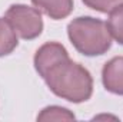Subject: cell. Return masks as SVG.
<instances>
[{
	"label": "cell",
	"mask_w": 123,
	"mask_h": 122,
	"mask_svg": "<svg viewBox=\"0 0 123 122\" xmlns=\"http://www.w3.org/2000/svg\"><path fill=\"white\" fill-rule=\"evenodd\" d=\"M102 82L106 91L115 95H123V56H116L105 63Z\"/></svg>",
	"instance_id": "5"
},
{
	"label": "cell",
	"mask_w": 123,
	"mask_h": 122,
	"mask_svg": "<svg viewBox=\"0 0 123 122\" xmlns=\"http://www.w3.org/2000/svg\"><path fill=\"white\" fill-rule=\"evenodd\" d=\"M106 25L110 32L112 39L123 45V4H120L119 7H116L109 13V19Z\"/></svg>",
	"instance_id": "8"
},
{
	"label": "cell",
	"mask_w": 123,
	"mask_h": 122,
	"mask_svg": "<svg viewBox=\"0 0 123 122\" xmlns=\"http://www.w3.org/2000/svg\"><path fill=\"white\" fill-rule=\"evenodd\" d=\"M4 19L10 23L16 34L22 39L31 40L42 34L43 32V19L39 9L26 4H12Z\"/></svg>",
	"instance_id": "3"
},
{
	"label": "cell",
	"mask_w": 123,
	"mask_h": 122,
	"mask_svg": "<svg viewBox=\"0 0 123 122\" xmlns=\"http://www.w3.org/2000/svg\"><path fill=\"white\" fill-rule=\"evenodd\" d=\"M87 7L100 13H110L116 7L123 4V0H82Z\"/></svg>",
	"instance_id": "10"
},
{
	"label": "cell",
	"mask_w": 123,
	"mask_h": 122,
	"mask_svg": "<svg viewBox=\"0 0 123 122\" xmlns=\"http://www.w3.org/2000/svg\"><path fill=\"white\" fill-rule=\"evenodd\" d=\"M67 36L74 49L85 56H100L112 46L107 25L90 16L73 19L67 26Z\"/></svg>",
	"instance_id": "2"
},
{
	"label": "cell",
	"mask_w": 123,
	"mask_h": 122,
	"mask_svg": "<svg viewBox=\"0 0 123 122\" xmlns=\"http://www.w3.org/2000/svg\"><path fill=\"white\" fill-rule=\"evenodd\" d=\"M19 45L17 34L6 19L0 17V58L10 55Z\"/></svg>",
	"instance_id": "7"
},
{
	"label": "cell",
	"mask_w": 123,
	"mask_h": 122,
	"mask_svg": "<svg viewBox=\"0 0 123 122\" xmlns=\"http://www.w3.org/2000/svg\"><path fill=\"white\" fill-rule=\"evenodd\" d=\"M69 56L66 47L57 43V42H49L44 43L43 46H40L34 55V69L37 70V73L40 76H43L46 73V70L53 66L56 62H59L60 59Z\"/></svg>",
	"instance_id": "4"
},
{
	"label": "cell",
	"mask_w": 123,
	"mask_h": 122,
	"mask_svg": "<svg viewBox=\"0 0 123 122\" xmlns=\"http://www.w3.org/2000/svg\"><path fill=\"white\" fill-rule=\"evenodd\" d=\"M74 115L62 106H47L39 115L37 121H73Z\"/></svg>",
	"instance_id": "9"
},
{
	"label": "cell",
	"mask_w": 123,
	"mask_h": 122,
	"mask_svg": "<svg viewBox=\"0 0 123 122\" xmlns=\"http://www.w3.org/2000/svg\"><path fill=\"white\" fill-rule=\"evenodd\" d=\"M31 3L53 20L67 17L73 10V0H31Z\"/></svg>",
	"instance_id": "6"
},
{
	"label": "cell",
	"mask_w": 123,
	"mask_h": 122,
	"mask_svg": "<svg viewBox=\"0 0 123 122\" xmlns=\"http://www.w3.org/2000/svg\"><path fill=\"white\" fill-rule=\"evenodd\" d=\"M42 78L56 96L73 103L86 102L93 93L90 72L69 56L50 66Z\"/></svg>",
	"instance_id": "1"
}]
</instances>
